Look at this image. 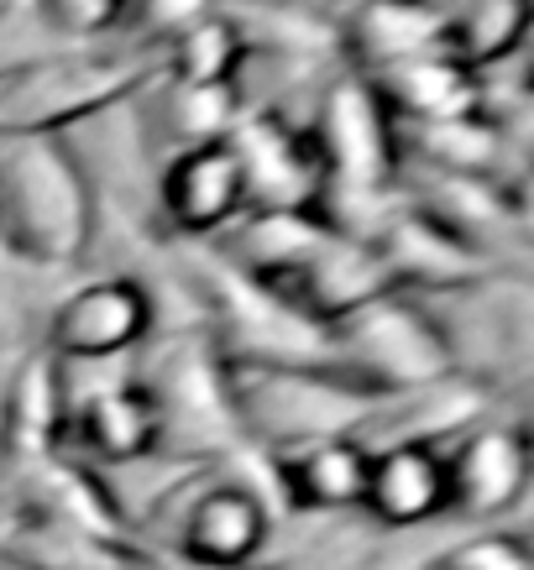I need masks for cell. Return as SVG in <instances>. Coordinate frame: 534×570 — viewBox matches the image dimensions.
<instances>
[{
	"label": "cell",
	"mask_w": 534,
	"mask_h": 570,
	"mask_svg": "<svg viewBox=\"0 0 534 570\" xmlns=\"http://www.w3.org/2000/svg\"><path fill=\"white\" fill-rule=\"evenodd\" d=\"M100 236V194L69 131L0 126V252L37 273H64Z\"/></svg>",
	"instance_id": "cell-1"
},
{
	"label": "cell",
	"mask_w": 534,
	"mask_h": 570,
	"mask_svg": "<svg viewBox=\"0 0 534 570\" xmlns=\"http://www.w3.org/2000/svg\"><path fill=\"white\" fill-rule=\"evenodd\" d=\"M215 362L236 440L258 445L268 461L314 440L367 434V424L388 403L330 362H242V356H215Z\"/></svg>",
	"instance_id": "cell-2"
},
{
	"label": "cell",
	"mask_w": 534,
	"mask_h": 570,
	"mask_svg": "<svg viewBox=\"0 0 534 570\" xmlns=\"http://www.w3.org/2000/svg\"><path fill=\"white\" fill-rule=\"evenodd\" d=\"M157 79V58L95 48H58L17 73H0V126L17 131H79Z\"/></svg>",
	"instance_id": "cell-3"
},
{
	"label": "cell",
	"mask_w": 534,
	"mask_h": 570,
	"mask_svg": "<svg viewBox=\"0 0 534 570\" xmlns=\"http://www.w3.org/2000/svg\"><path fill=\"white\" fill-rule=\"evenodd\" d=\"M326 351L330 366H341L346 377H357L378 397H404L456 377L435 314L425 309V298L404 288H388L326 325Z\"/></svg>",
	"instance_id": "cell-4"
},
{
	"label": "cell",
	"mask_w": 534,
	"mask_h": 570,
	"mask_svg": "<svg viewBox=\"0 0 534 570\" xmlns=\"http://www.w3.org/2000/svg\"><path fill=\"white\" fill-rule=\"evenodd\" d=\"M304 137H310L320 178H326V199H320L326 215L346 205H388L394 199V178L404 174V147H398L394 116L382 110L378 89L362 73H341L320 89Z\"/></svg>",
	"instance_id": "cell-5"
},
{
	"label": "cell",
	"mask_w": 534,
	"mask_h": 570,
	"mask_svg": "<svg viewBox=\"0 0 534 570\" xmlns=\"http://www.w3.org/2000/svg\"><path fill=\"white\" fill-rule=\"evenodd\" d=\"M190 466L147 508L163 523V544L190 570H252L273 544V502L242 476H200Z\"/></svg>",
	"instance_id": "cell-6"
},
{
	"label": "cell",
	"mask_w": 534,
	"mask_h": 570,
	"mask_svg": "<svg viewBox=\"0 0 534 570\" xmlns=\"http://www.w3.org/2000/svg\"><path fill=\"white\" fill-rule=\"evenodd\" d=\"M157 330L153 288L132 273H95L74 283L48 314V356L58 366H116Z\"/></svg>",
	"instance_id": "cell-7"
},
{
	"label": "cell",
	"mask_w": 534,
	"mask_h": 570,
	"mask_svg": "<svg viewBox=\"0 0 534 570\" xmlns=\"http://www.w3.org/2000/svg\"><path fill=\"white\" fill-rule=\"evenodd\" d=\"M153 205L157 220L168 225V236H178V242H221L225 230L252 209L246 168L236 147H231V137L205 141V147H178L153 178Z\"/></svg>",
	"instance_id": "cell-8"
},
{
	"label": "cell",
	"mask_w": 534,
	"mask_h": 570,
	"mask_svg": "<svg viewBox=\"0 0 534 570\" xmlns=\"http://www.w3.org/2000/svg\"><path fill=\"white\" fill-rule=\"evenodd\" d=\"M446 482L450 519L493 529L530 492V430L514 419H483L462 430L446 440Z\"/></svg>",
	"instance_id": "cell-9"
},
{
	"label": "cell",
	"mask_w": 534,
	"mask_h": 570,
	"mask_svg": "<svg viewBox=\"0 0 534 570\" xmlns=\"http://www.w3.org/2000/svg\"><path fill=\"white\" fill-rule=\"evenodd\" d=\"M52 440H69L89 466L105 471H137L147 461H157V445H163V430H157V409L147 387L132 377H116L105 387H89L74 403L58 409V434Z\"/></svg>",
	"instance_id": "cell-10"
},
{
	"label": "cell",
	"mask_w": 534,
	"mask_h": 570,
	"mask_svg": "<svg viewBox=\"0 0 534 570\" xmlns=\"http://www.w3.org/2000/svg\"><path fill=\"white\" fill-rule=\"evenodd\" d=\"M357 519L372 534H419V529L450 523L446 445H430V440H388V445H372L362 513Z\"/></svg>",
	"instance_id": "cell-11"
},
{
	"label": "cell",
	"mask_w": 534,
	"mask_h": 570,
	"mask_svg": "<svg viewBox=\"0 0 534 570\" xmlns=\"http://www.w3.org/2000/svg\"><path fill=\"white\" fill-rule=\"evenodd\" d=\"M367 461H372V445L362 434L314 440V445L273 455V487L283 508L299 519H357L367 492Z\"/></svg>",
	"instance_id": "cell-12"
},
{
	"label": "cell",
	"mask_w": 534,
	"mask_h": 570,
	"mask_svg": "<svg viewBox=\"0 0 534 570\" xmlns=\"http://www.w3.org/2000/svg\"><path fill=\"white\" fill-rule=\"evenodd\" d=\"M362 79L378 89L382 110L394 116L398 131H409V126H440V121L483 110L477 73L450 63L446 52H419L409 63H394V69H382V73H362Z\"/></svg>",
	"instance_id": "cell-13"
},
{
	"label": "cell",
	"mask_w": 534,
	"mask_h": 570,
	"mask_svg": "<svg viewBox=\"0 0 534 570\" xmlns=\"http://www.w3.org/2000/svg\"><path fill=\"white\" fill-rule=\"evenodd\" d=\"M153 52H163L157 73L168 85H184V89H236L246 73V27L242 17L231 11H210V17L190 21L157 42Z\"/></svg>",
	"instance_id": "cell-14"
},
{
	"label": "cell",
	"mask_w": 534,
	"mask_h": 570,
	"mask_svg": "<svg viewBox=\"0 0 534 570\" xmlns=\"http://www.w3.org/2000/svg\"><path fill=\"white\" fill-rule=\"evenodd\" d=\"M351 73H382L394 63H409L419 52H440V11L425 0H372L357 6L346 21Z\"/></svg>",
	"instance_id": "cell-15"
},
{
	"label": "cell",
	"mask_w": 534,
	"mask_h": 570,
	"mask_svg": "<svg viewBox=\"0 0 534 570\" xmlns=\"http://www.w3.org/2000/svg\"><path fill=\"white\" fill-rule=\"evenodd\" d=\"M530 32V0H456L440 17V52L466 73L498 69Z\"/></svg>",
	"instance_id": "cell-16"
},
{
	"label": "cell",
	"mask_w": 534,
	"mask_h": 570,
	"mask_svg": "<svg viewBox=\"0 0 534 570\" xmlns=\"http://www.w3.org/2000/svg\"><path fill=\"white\" fill-rule=\"evenodd\" d=\"M242 95L236 89H184L168 85V105H163V126L178 147H205V141H225L242 121Z\"/></svg>",
	"instance_id": "cell-17"
},
{
	"label": "cell",
	"mask_w": 534,
	"mask_h": 570,
	"mask_svg": "<svg viewBox=\"0 0 534 570\" xmlns=\"http://www.w3.org/2000/svg\"><path fill=\"white\" fill-rule=\"evenodd\" d=\"M27 6L58 48H95L110 32H122L132 17L126 0H27Z\"/></svg>",
	"instance_id": "cell-18"
},
{
	"label": "cell",
	"mask_w": 534,
	"mask_h": 570,
	"mask_svg": "<svg viewBox=\"0 0 534 570\" xmlns=\"http://www.w3.org/2000/svg\"><path fill=\"white\" fill-rule=\"evenodd\" d=\"M425 570H534L530 544L514 529H472V534L435 544V554L425 560Z\"/></svg>",
	"instance_id": "cell-19"
},
{
	"label": "cell",
	"mask_w": 534,
	"mask_h": 570,
	"mask_svg": "<svg viewBox=\"0 0 534 570\" xmlns=\"http://www.w3.org/2000/svg\"><path fill=\"white\" fill-rule=\"evenodd\" d=\"M210 11H221V0H132V17L126 21H137L142 37L157 48L168 32H178V27L210 17Z\"/></svg>",
	"instance_id": "cell-20"
},
{
	"label": "cell",
	"mask_w": 534,
	"mask_h": 570,
	"mask_svg": "<svg viewBox=\"0 0 534 570\" xmlns=\"http://www.w3.org/2000/svg\"><path fill=\"white\" fill-rule=\"evenodd\" d=\"M126 6H132V0H126Z\"/></svg>",
	"instance_id": "cell-21"
}]
</instances>
